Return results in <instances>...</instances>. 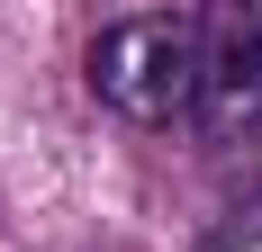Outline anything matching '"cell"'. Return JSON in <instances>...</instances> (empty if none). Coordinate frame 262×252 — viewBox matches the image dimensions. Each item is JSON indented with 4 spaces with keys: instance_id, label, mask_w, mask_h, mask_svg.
Masks as SVG:
<instances>
[{
    "instance_id": "obj_1",
    "label": "cell",
    "mask_w": 262,
    "mask_h": 252,
    "mask_svg": "<svg viewBox=\"0 0 262 252\" xmlns=\"http://www.w3.org/2000/svg\"><path fill=\"white\" fill-rule=\"evenodd\" d=\"M91 90L127 126H190L199 99V9H145L91 36Z\"/></svg>"
},
{
    "instance_id": "obj_2",
    "label": "cell",
    "mask_w": 262,
    "mask_h": 252,
    "mask_svg": "<svg viewBox=\"0 0 262 252\" xmlns=\"http://www.w3.org/2000/svg\"><path fill=\"white\" fill-rule=\"evenodd\" d=\"M262 126V9H199V144H244Z\"/></svg>"
},
{
    "instance_id": "obj_3",
    "label": "cell",
    "mask_w": 262,
    "mask_h": 252,
    "mask_svg": "<svg viewBox=\"0 0 262 252\" xmlns=\"http://www.w3.org/2000/svg\"><path fill=\"white\" fill-rule=\"evenodd\" d=\"M253 225H262V198H253Z\"/></svg>"
}]
</instances>
